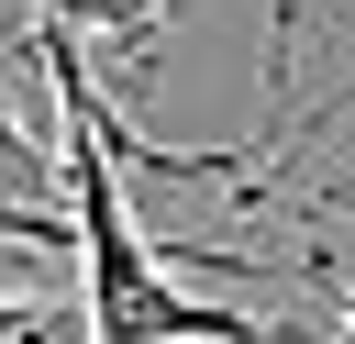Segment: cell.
<instances>
[{"instance_id":"cell-6","label":"cell","mask_w":355,"mask_h":344,"mask_svg":"<svg viewBox=\"0 0 355 344\" xmlns=\"http://www.w3.org/2000/svg\"><path fill=\"white\" fill-rule=\"evenodd\" d=\"M311 211H344V222H355V178H333V189H322Z\"/></svg>"},{"instance_id":"cell-7","label":"cell","mask_w":355,"mask_h":344,"mask_svg":"<svg viewBox=\"0 0 355 344\" xmlns=\"http://www.w3.org/2000/svg\"><path fill=\"white\" fill-rule=\"evenodd\" d=\"M333 333H344V344H355V289H344V300H333Z\"/></svg>"},{"instance_id":"cell-1","label":"cell","mask_w":355,"mask_h":344,"mask_svg":"<svg viewBox=\"0 0 355 344\" xmlns=\"http://www.w3.org/2000/svg\"><path fill=\"white\" fill-rule=\"evenodd\" d=\"M33 67H44L55 122H67L55 178H67V211H78L89 344H333L322 322H266V311H233V300H189V289L166 277L155 233L133 222L122 166H111V144H100V122H89V89H100V78H89V44L55 33V22H33Z\"/></svg>"},{"instance_id":"cell-5","label":"cell","mask_w":355,"mask_h":344,"mask_svg":"<svg viewBox=\"0 0 355 344\" xmlns=\"http://www.w3.org/2000/svg\"><path fill=\"white\" fill-rule=\"evenodd\" d=\"M33 22H44L33 0H0V67H11V55H33Z\"/></svg>"},{"instance_id":"cell-2","label":"cell","mask_w":355,"mask_h":344,"mask_svg":"<svg viewBox=\"0 0 355 344\" xmlns=\"http://www.w3.org/2000/svg\"><path fill=\"white\" fill-rule=\"evenodd\" d=\"M0 244L22 255H78V211H67V178H55V144H33L0 100Z\"/></svg>"},{"instance_id":"cell-3","label":"cell","mask_w":355,"mask_h":344,"mask_svg":"<svg viewBox=\"0 0 355 344\" xmlns=\"http://www.w3.org/2000/svg\"><path fill=\"white\" fill-rule=\"evenodd\" d=\"M33 11H44L55 33H78L89 55H122V78L144 89V78H155V44H166V11H178V0H33Z\"/></svg>"},{"instance_id":"cell-4","label":"cell","mask_w":355,"mask_h":344,"mask_svg":"<svg viewBox=\"0 0 355 344\" xmlns=\"http://www.w3.org/2000/svg\"><path fill=\"white\" fill-rule=\"evenodd\" d=\"M0 344H89V311H67V300H0Z\"/></svg>"}]
</instances>
